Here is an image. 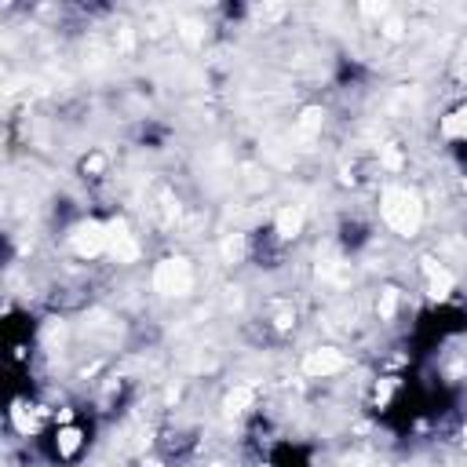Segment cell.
Wrapping results in <instances>:
<instances>
[{
    "label": "cell",
    "mask_w": 467,
    "mask_h": 467,
    "mask_svg": "<svg viewBox=\"0 0 467 467\" xmlns=\"http://www.w3.org/2000/svg\"><path fill=\"white\" fill-rule=\"evenodd\" d=\"M380 212H384V220H387L398 234H406V237H413V234L420 230V220H424L420 197H416L413 190H401V186H391V190L384 194Z\"/></svg>",
    "instance_id": "cell-1"
},
{
    "label": "cell",
    "mask_w": 467,
    "mask_h": 467,
    "mask_svg": "<svg viewBox=\"0 0 467 467\" xmlns=\"http://www.w3.org/2000/svg\"><path fill=\"white\" fill-rule=\"evenodd\" d=\"M190 285H194V270L186 260H165L153 270V289L165 292V296H186Z\"/></svg>",
    "instance_id": "cell-2"
},
{
    "label": "cell",
    "mask_w": 467,
    "mask_h": 467,
    "mask_svg": "<svg viewBox=\"0 0 467 467\" xmlns=\"http://www.w3.org/2000/svg\"><path fill=\"white\" fill-rule=\"evenodd\" d=\"M73 252L77 256H99L110 248V227H99V223H84L73 230Z\"/></svg>",
    "instance_id": "cell-3"
},
{
    "label": "cell",
    "mask_w": 467,
    "mask_h": 467,
    "mask_svg": "<svg viewBox=\"0 0 467 467\" xmlns=\"http://www.w3.org/2000/svg\"><path fill=\"white\" fill-rule=\"evenodd\" d=\"M347 365V358L339 354V351H332V347H325V351H314L307 361H303V369L310 372V376H332V372H339Z\"/></svg>",
    "instance_id": "cell-4"
},
{
    "label": "cell",
    "mask_w": 467,
    "mask_h": 467,
    "mask_svg": "<svg viewBox=\"0 0 467 467\" xmlns=\"http://www.w3.org/2000/svg\"><path fill=\"white\" fill-rule=\"evenodd\" d=\"M110 252L120 260V263H132L139 256V245L132 241V234L124 230V223H110Z\"/></svg>",
    "instance_id": "cell-5"
},
{
    "label": "cell",
    "mask_w": 467,
    "mask_h": 467,
    "mask_svg": "<svg viewBox=\"0 0 467 467\" xmlns=\"http://www.w3.org/2000/svg\"><path fill=\"white\" fill-rule=\"evenodd\" d=\"M299 230H303V212L296 205L277 212V234H282V237H296Z\"/></svg>",
    "instance_id": "cell-6"
},
{
    "label": "cell",
    "mask_w": 467,
    "mask_h": 467,
    "mask_svg": "<svg viewBox=\"0 0 467 467\" xmlns=\"http://www.w3.org/2000/svg\"><path fill=\"white\" fill-rule=\"evenodd\" d=\"M424 263H427V274H431V289H434V296H446V292L453 289V277H449V270L434 267L431 260H424Z\"/></svg>",
    "instance_id": "cell-7"
},
{
    "label": "cell",
    "mask_w": 467,
    "mask_h": 467,
    "mask_svg": "<svg viewBox=\"0 0 467 467\" xmlns=\"http://www.w3.org/2000/svg\"><path fill=\"white\" fill-rule=\"evenodd\" d=\"M248 401H252V391H248V387H237V391H230V398H227V409H230V413H241Z\"/></svg>",
    "instance_id": "cell-8"
},
{
    "label": "cell",
    "mask_w": 467,
    "mask_h": 467,
    "mask_svg": "<svg viewBox=\"0 0 467 467\" xmlns=\"http://www.w3.org/2000/svg\"><path fill=\"white\" fill-rule=\"evenodd\" d=\"M77 446H81V431H73V427H66V431H62V434H58V453H66V456H70V453H73Z\"/></svg>",
    "instance_id": "cell-9"
},
{
    "label": "cell",
    "mask_w": 467,
    "mask_h": 467,
    "mask_svg": "<svg viewBox=\"0 0 467 467\" xmlns=\"http://www.w3.org/2000/svg\"><path fill=\"white\" fill-rule=\"evenodd\" d=\"M394 307H398V292L394 289H387L384 296H380V318L387 322V318H394Z\"/></svg>",
    "instance_id": "cell-10"
},
{
    "label": "cell",
    "mask_w": 467,
    "mask_h": 467,
    "mask_svg": "<svg viewBox=\"0 0 467 467\" xmlns=\"http://www.w3.org/2000/svg\"><path fill=\"white\" fill-rule=\"evenodd\" d=\"M446 132H453V135H463V139H467V110H460L456 117H449V120H446Z\"/></svg>",
    "instance_id": "cell-11"
},
{
    "label": "cell",
    "mask_w": 467,
    "mask_h": 467,
    "mask_svg": "<svg viewBox=\"0 0 467 467\" xmlns=\"http://www.w3.org/2000/svg\"><path fill=\"white\" fill-rule=\"evenodd\" d=\"M318 124H322V110H307L303 120H299V132H314Z\"/></svg>",
    "instance_id": "cell-12"
},
{
    "label": "cell",
    "mask_w": 467,
    "mask_h": 467,
    "mask_svg": "<svg viewBox=\"0 0 467 467\" xmlns=\"http://www.w3.org/2000/svg\"><path fill=\"white\" fill-rule=\"evenodd\" d=\"M384 34H387V37H401V22H398V19H387V22H384Z\"/></svg>",
    "instance_id": "cell-13"
},
{
    "label": "cell",
    "mask_w": 467,
    "mask_h": 467,
    "mask_svg": "<svg viewBox=\"0 0 467 467\" xmlns=\"http://www.w3.org/2000/svg\"><path fill=\"white\" fill-rule=\"evenodd\" d=\"M384 161H387L391 168H398V165H401V158H398V153H394V150H387V153H384Z\"/></svg>",
    "instance_id": "cell-14"
},
{
    "label": "cell",
    "mask_w": 467,
    "mask_h": 467,
    "mask_svg": "<svg viewBox=\"0 0 467 467\" xmlns=\"http://www.w3.org/2000/svg\"><path fill=\"white\" fill-rule=\"evenodd\" d=\"M463 442H467V427H463Z\"/></svg>",
    "instance_id": "cell-15"
}]
</instances>
